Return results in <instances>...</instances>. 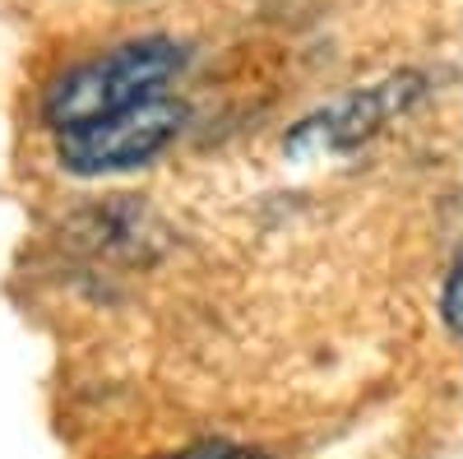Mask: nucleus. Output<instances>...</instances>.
<instances>
[{
	"instance_id": "f257e3e1",
	"label": "nucleus",
	"mask_w": 463,
	"mask_h": 459,
	"mask_svg": "<svg viewBox=\"0 0 463 459\" xmlns=\"http://www.w3.org/2000/svg\"><path fill=\"white\" fill-rule=\"evenodd\" d=\"M181 70H185V52L172 37H135V43L111 47L98 61L65 70L43 98V117L56 135L107 121L116 111L163 98V84H172Z\"/></svg>"
},
{
	"instance_id": "f03ea898",
	"label": "nucleus",
	"mask_w": 463,
	"mask_h": 459,
	"mask_svg": "<svg viewBox=\"0 0 463 459\" xmlns=\"http://www.w3.org/2000/svg\"><path fill=\"white\" fill-rule=\"evenodd\" d=\"M181 126H185V107L163 93L130 111H116L107 121L65 130L56 153H61V167L74 177H111V172L153 163L181 135Z\"/></svg>"
},
{
	"instance_id": "7ed1b4c3",
	"label": "nucleus",
	"mask_w": 463,
	"mask_h": 459,
	"mask_svg": "<svg viewBox=\"0 0 463 459\" xmlns=\"http://www.w3.org/2000/svg\"><path fill=\"white\" fill-rule=\"evenodd\" d=\"M417 98V80H390L380 89H366V93H353L343 98L338 107H329L325 117L306 121L297 135H292V153L301 148H353L357 139H366L384 117H394V111H403L408 102Z\"/></svg>"
},
{
	"instance_id": "20e7f679",
	"label": "nucleus",
	"mask_w": 463,
	"mask_h": 459,
	"mask_svg": "<svg viewBox=\"0 0 463 459\" xmlns=\"http://www.w3.org/2000/svg\"><path fill=\"white\" fill-rule=\"evenodd\" d=\"M440 311H445V325L454 330V339H463V255L454 260V270H449V279H445Z\"/></svg>"
},
{
	"instance_id": "39448f33",
	"label": "nucleus",
	"mask_w": 463,
	"mask_h": 459,
	"mask_svg": "<svg viewBox=\"0 0 463 459\" xmlns=\"http://www.w3.org/2000/svg\"><path fill=\"white\" fill-rule=\"evenodd\" d=\"M181 459H255V454L232 450V445H195V450H185Z\"/></svg>"
}]
</instances>
